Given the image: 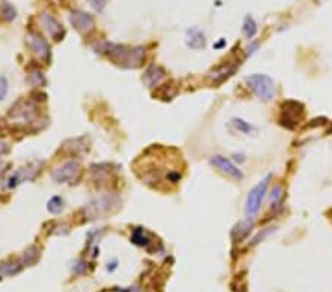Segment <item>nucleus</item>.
Returning <instances> with one entry per match:
<instances>
[{"label":"nucleus","mask_w":332,"mask_h":292,"mask_svg":"<svg viewBox=\"0 0 332 292\" xmlns=\"http://www.w3.org/2000/svg\"><path fill=\"white\" fill-rule=\"evenodd\" d=\"M28 81L33 84V86H42V84H45V77H43V74L40 73V71H33V73H30V75H28Z\"/></svg>","instance_id":"nucleus-17"},{"label":"nucleus","mask_w":332,"mask_h":292,"mask_svg":"<svg viewBox=\"0 0 332 292\" xmlns=\"http://www.w3.org/2000/svg\"><path fill=\"white\" fill-rule=\"evenodd\" d=\"M234 124H235V127H237L238 130H241V131H244V133H250V131L254 130V127L250 125V122H245V121L241 120V118H235V120H234Z\"/></svg>","instance_id":"nucleus-18"},{"label":"nucleus","mask_w":332,"mask_h":292,"mask_svg":"<svg viewBox=\"0 0 332 292\" xmlns=\"http://www.w3.org/2000/svg\"><path fill=\"white\" fill-rule=\"evenodd\" d=\"M282 196H284V188L282 186H275L273 191H272V195H270V208L273 211H276L279 207H281V202H282Z\"/></svg>","instance_id":"nucleus-12"},{"label":"nucleus","mask_w":332,"mask_h":292,"mask_svg":"<svg viewBox=\"0 0 332 292\" xmlns=\"http://www.w3.org/2000/svg\"><path fill=\"white\" fill-rule=\"evenodd\" d=\"M164 75H166V73H164V70H163L161 67H158V65H151V67L145 71V74H143V83H145L148 87H155V86L164 78Z\"/></svg>","instance_id":"nucleus-9"},{"label":"nucleus","mask_w":332,"mask_h":292,"mask_svg":"<svg viewBox=\"0 0 332 292\" xmlns=\"http://www.w3.org/2000/svg\"><path fill=\"white\" fill-rule=\"evenodd\" d=\"M36 171H37V170L30 169V166H28V167H25V169L18 170L15 174H12V176H11L8 186H9L11 189H12V188H17V186H18V185H21L23 182H25V180H28V179H33V177H34V174H36Z\"/></svg>","instance_id":"nucleus-10"},{"label":"nucleus","mask_w":332,"mask_h":292,"mask_svg":"<svg viewBox=\"0 0 332 292\" xmlns=\"http://www.w3.org/2000/svg\"><path fill=\"white\" fill-rule=\"evenodd\" d=\"M99 53H105L119 65H124L129 68H136L145 59V49L143 48H126L113 43H102L97 46Z\"/></svg>","instance_id":"nucleus-1"},{"label":"nucleus","mask_w":332,"mask_h":292,"mask_svg":"<svg viewBox=\"0 0 332 292\" xmlns=\"http://www.w3.org/2000/svg\"><path fill=\"white\" fill-rule=\"evenodd\" d=\"M68 21L78 33H87L93 27L92 15L87 14V12H83V11H72V12H70Z\"/></svg>","instance_id":"nucleus-8"},{"label":"nucleus","mask_w":332,"mask_h":292,"mask_svg":"<svg viewBox=\"0 0 332 292\" xmlns=\"http://www.w3.org/2000/svg\"><path fill=\"white\" fill-rule=\"evenodd\" d=\"M80 176V164L74 160L64 163L52 171V179L56 183H72Z\"/></svg>","instance_id":"nucleus-4"},{"label":"nucleus","mask_w":332,"mask_h":292,"mask_svg":"<svg viewBox=\"0 0 332 292\" xmlns=\"http://www.w3.org/2000/svg\"><path fill=\"white\" fill-rule=\"evenodd\" d=\"M9 92V84H8V78L0 75V100H5V97L8 96Z\"/></svg>","instance_id":"nucleus-19"},{"label":"nucleus","mask_w":332,"mask_h":292,"mask_svg":"<svg viewBox=\"0 0 332 292\" xmlns=\"http://www.w3.org/2000/svg\"><path fill=\"white\" fill-rule=\"evenodd\" d=\"M89 2V5L95 9V11H97V12H100L103 8H105V3H106V0H87Z\"/></svg>","instance_id":"nucleus-20"},{"label":"nucleus","mask_w":332,"mask_h":292,"mask_svg":"<svg viewBox=\"0 0 332 292\" xmlns=\"http://www.w3.org/2000/svg\"><path fill=\"white\" fill-rule=\"evenodd\" d=\"M188 46L192 48V49H202L205 46V36L196 30V28H192V30H188Z\"/></svg>","instance_id":"nucleus-11"},{"label":"nucleus","mask_w":332,"mask_h":292,"mask_svg":"<svg viewBox=\"0 0 332 292\" xmlns=\"http://www.w3.org/2000/svg\"><path fill=\"white\" fill-rule=\"evenodd\" d=\"M39 255H40V249L39 248H36V246H31V248H28L27 251H25V254H24V257H23V260H24V263L25 264H33V263H36V260H39Z\"/></svg>","instance_id":"nucleus-16"},{"label":"nucleus","mask_w":332,"mask_h":292,"mask_svg":"<svg viewBox=\"0 0 332 292\" xmlns=\"http://www.w3.org/2000/svg\"><path fill=\"white\" fill-rule=\"evenodd\" d=\"M242 30H244V34H245L248 39H253V37L257 34V24H256V21H254L251 17H245Z\"/></svg>","instance_id":"nucleus-14"},{"label":"nucleus","mask_w":332,"mask_h":292,"mask_svg":"<svg viewBox=\"0 0 332 292\" xmlns=\"http://www.w3.org/2000/svg\"><path fill=\"white\" fill-rule=\"evenodd\" d=\"M2 169H3V164H2V163H0V170H2Z\"/></svg>","instance_id":"nucleus-23"},{"label":"nucleus","mask_w":332,"mask_h":292,"mask_svg":"<svg viewBox=\"0 0 332 292\" xmlns=\"http://www.w3.org/2000/svg\"><path fill=\"white\" fill-rule=\"evenodd\" d=\"M47 210L52 214H59L64 210V201L59 196H53L49 202H47Z\"/></svg>","instance_id":"nucleus-15"},{"label":"nucleus","mask_w":332,"mask_h":292,"mask_svg":"<svg viewBox=\"0 0 332 292\" xmlns=\"http://www.w3.org/2000/svg\"><path fill=\"white\" fill-rule=\"evenodd\" d=\"M251 90L264 102H269L275 97V81L264 74H254L247 78Z\"/></svg>","instance_id":"nucleus-2"},{"label":"nucleus","mask_w":332,"mask_h":292,"mask_svg":"<svg viewBox=\"0 0 332 292\" xmlns=\"http://www.w3.org/2000/svg\"><path fill=\"white\" fill-rule=\"evenodd\" d=\"M259 48V42H254V43H251L250 46H248V49H247V55H253L254 53V50Z\"/></svg>","instance_id":"nucleus-22"},{"label":"nucleus","mask_w":332,"mask_h":292,"mask_svg":"<svg viewBox=\"0 0 332 292\" xmlns=\"http://www.w3.org/2000/svg\"><path fill=\"white\" fill-rule=\"evenodd\" d=\"M8 151H9V145H8V142H5V140H0V157L5 155Z\"/></svg>","instance_id":"nucleus-21"},{"label":"nucleus","mask_w":332,"mask_h":292,"mask_svg":"<svg viewBox=\"0 0 332 292\" xmlns=\"http://www.w3.org/2000/svg\"><path fill=\"white\" fill-rule=\"evenodd\" d=\"M210 163L214 166V167H217L221 173L223 174H226V176H229V177H232L234 180H238V182H241L242 179H244V174H242V171L232 163V161H229L226 157H221V155H214V157H211L210 158Z\"/></svg>","instance_id":"nucleus-5"},{"label":"nucleus","mask_w":332,"mask_h":292,"mask_svg":"<svg viewBox=\"0 0 332 292\" xmlns=\"http://www.w3.org/2000/svg\"><path fill=\"white\" fill-rule=\"evenodd\" d=\"M27 43L30 46V49L33 50V53L40 58L42 61H49L50 58V46L47 45V42L40 37L36 33H28L27 34Z\"/></svg>","instance_id":"nucleus-6"},{"label":"nucleus","mask_w":332,"mask_h":292,"mask_svg":"<svg viewBox=\"0 0 332 292\" xmlns=\"http://www.w3.org/2000/svg\"><path fill=\"white\" fill-rule=\"evenodd\" d=\"M272 176H266V179H263L261 182H259L250 192L247 196V205H245V214L248 217H254L260 208H261V202L266 196L267 188H269V182H270Z\"/></svg>","instance_id":"nucleus-3"},{"label":"nucleus","mask_w":332,"mask_h":292,"mask_svg":"<svg viewBox=\"0 0 332 292\" xmlns=\"http://www.w3.org/2000/svg\"><path fill=\"white\" fill-rule=\"evenodd\" d=\"M0 12H2V15H3V18L6 21H14L17 18V9L9 2H6V0H3V2H2V6H0Z\"/></svg>","instance_id":"nucleus-13"},{"label":"nucleus","mask_w":332,"mask_h":292,"mask_svg":"<svg viewBox=\"0 0 332 292\" xmlns=\"http://www.w3.org/2000/svg\"><path fill=\"white\" fill-rule=\"evenodd\" d=\"M40 23H42L43 28L46 30V33H47L53 40L59 42V40L64 37V34H65L64 28H62V25L59 24V21H58L52 14L43 12V14L40 15Z\"/></svg>","instance_id":"nucleus-7"}]
</instances>
